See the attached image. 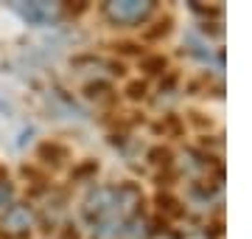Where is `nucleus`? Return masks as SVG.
<instances>
[{"label": "nucleus", "instance_id": "nucleus-2", "mask_svg": "<svg viewBox=\"0 0 252 239\" xmlns=\"http://www.w3.org/2000/svg\"><path fill=\"white\" fill-rule=\"evenodd\" d=\"M154 3H149V0H112V3H107V17L112 20V23H118V26H124V23H140V20H146L149 14H152Z\"/></svg>", "mask_w": 252, "mask_h": 239}, {"label": "nucleus", "instance_id": "nucleus-1", "mask_svg": "<svg viewBox=\"0 0 252 239\" xmlns=\"http://www.w3.org/2000/svg\"><path fill=\"white\" fill-rule=\"evenodd\" d=\"M137 202H140V192L135 186H109V189H95V192L84 200V220L90 222H129V217L135 214Z\"/></svg>", "mask_w": 252, "mask_h": 239}, {"label": "nucleus", "instance_id": "nucleus-3", "mask_svg": "<svg viewBox=\"0 0 252 239\" xmlns=\"http://www.w3.org/2000/svg\"><path fill=\"white\" fill-rule=\"evenodd\" d=\"M31 222H34L31 208H28V205L14 202L11 208H6L3 220H0V228H3V234H9V237H23V234H28Z\"/></svg>", "mask_w": 252, "mask_h": 239}, {"label": "nucleus", "instance_id": "nucleus-4", "mask_svg": "<svg viewBox=\"0 0 252 239\" xmlns=\"http://www.w3.org/2000/svg\"><path fill=\"white\" fill-rule=\"evenodd\" d=\"M14 9H17L28 23H45V20L54 14V9H48L45 3H17Z\"/></svg>", "mask_w": 252, "mask_h": 239}, {"label": "nucleus", "instance_id": "nucleus-5", "mask_svg": "<svg viewBox=\"0 0 252 239\" xmlns=\"http://www.w3.org/2000/svg\"><path fill=\"white\" fill-rule=\"evenodd\" d=\"M11 200V186L9 183H0V205H6Z\"/></svg>", "mask_w": 252, "mask_h": 239}]
</instances>
